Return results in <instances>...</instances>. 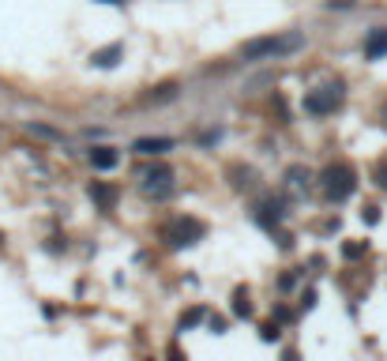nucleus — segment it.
I'll return each instance as SVG.
<instances>
[{"label": "nucleus", "instance_id": "f257e3e1", "mask_svg": "<svg viewBox=\"0 0 387 361\" xmlns=\"http://www.w3.org/2000/svg\"><path fill=\"white\" fill-rule=\"evenodd\" d=\"M301 49H305L301 34H263V38H252L241 46V61L245 64L282 61V57H293V53H301Z\"/></svg>", "mask_w": 387, "mask_h": 361}, {"label": "nucleus", "instance_id": "f03ea898", "mask_svg": "<svg viewBox=\"0 0 387 361\" xmlns=\"http://www.w3.org/2000/svg\"><path fill=\"white\" fill-rule=\"evenodd\" d=\"M319 189H324V196L331 203H342V200L353 196V189H357V173H353L350 162H335V166H327L324 173H319Z\"/></svg>", "mask_w": 387, "mask_h": 361}, {"label": "nucleus", "instance_id": "7ed1b4c3", "mask_svg": "<svg viewBox=\"0 0 387 361\" xmlns=\"http://www.w3.org/2000/svg\"><path fill=\"white\" fill-rule=\"evenodd\" d=\"M342 102H346V87L342 83H324V87H316V91L305 94V113L331 117L335 109H342Z\"/></svg>", "mask_w": 387, "mask_h": 361}, {"label": "nucleus", "instance_id": "20e7f679", "mask_svg": "<svg viewBox=\"0 0 387 361\" xmlns=\"http://www.w3.org/2000/svg\"><path fill=\"white\" fill-rule=\"evenodd\" d=\"M207 234V226L200 222V218H192V215H181V218H173V222H165L162 226V237L170 241V245H196V241H203Z\"/></svg>", "mask_w": 387, "mask_h": 361}, {"label": "nucleus", "instance_id": "39448f33", "mask_svg": "<svg viewBox=\"0 0 387 361\" xmlns=\"http://www.w3.org/2000/svg\"><path fill=\"white\" fill-rule=\"evenodd\" d=\"M139 181H143L139 189H143L147 200H165V196H173V189H177V184H173V170L162 166V162H158V166H151V170H143Z\"/></svg>", "mask_w": 387, "mask_h": 361}, {"label": "nucleus", "instance_id": "423d86ee", "mask_svg": "<svg viewBox=\"0 0 387 361\" xmlns=\"http://www.w3.org/2000/svg\"><path fill=\"white\" fill-rule=\"evenodd\" d=\"M177 144L170 136H143V139H136V144H132V151H136V155H147V158H158V155H165V151H173Z\"/></svg>", "mask_w": 387, "mask_h": 361}, {"label": "nucleus", "instance_id": "0eeeda50", "mask_svg": "<svg viewBox=\"0 0 387 361\" xmlns=\"http://www.w3.org/2000/svg\"><path fill=\"white\" fill-rule=\"evenodd\" d=\"M87 192H91V200H94L98 207H102V211H113V207H117V189H113V184H106V181H94L91 189H87Z\"/></svg>", "mask_w": 387, "mask_h": 361}, {"label": "nucleus", "instance_id": "6e6552de", "mask_svg": "<svg viewBox=\"0 0 387 361\" xmlns=\"http://www.w3.org/2000/svg\"><path fill=\"white\" fill-rule=\"evenodd\" d=\"M364 57H369V61L387 57V30H383V27L369 30V38H364Z\"/></svg>", "mask_w": 387, "mask_h": 361}, {"label": "nucleus", "instance_id": "1a4fd4ad", "mask_svg": "<svg viewBox=\"0 0 387 361\" xmlns=\"http://www.w3.org/2000/svg\"><path fill=\"white\" fill-rule=\"evenodd\" d=\"M120 57H125V46H117V42H113V46H106V49H94L91 64H94V68H113Z\"/></svg>", "mask_w": 387, "mask_h": 361}, {"label": "nucleus", "instance_id": "9d476101", "mask_svg": "<svg viewBox=\"0 0 387 361\" xmlns=\"http://www.w3.org/2000/svg\"><path fill=\"white\" fill-rule=\"evenodd\" d=\"M120 162V151L117 147H91V166L94 170H113Z\"/></svg>", "mask_w": 387, "mask_h": 361}, {"label": "nucleus", "instance_id": "9b49d317", "mask_svg": "<svg viewBox=\"0 0 387 361\" xmlns=\"http://www.w3.org/2000/svg\"><path fill=\"white\" fill-rule=\"evenodd\" d=\"M234 316H252V301H248V290L245 286L234 290Z\"/></svg>", "mask_w": 387, "mask_h": 361}, {"label": "nucleus", "instance_id": "f8f14e48", "mask_svg": "<svg viewBox=\"0 0 387 361\" xmlns=\"http://www.w3.org/2000/svg\"><path fill=\"white\" fill-rule=\"evenodd\" d=\"M286 181H290L293 189H308V173L305 170H290V173H286Z\"/></svg>", "mask_w": 387, "mask_h": 361}, {"label": "nucleus", "instance_id": "ddd939ff", "mask_svg": "<svg viewBox=\"0 0 387 361\" xmlns=\"http://www.w3.org/2000/svg\"><path fill=\"white\" fill-rule=\"evenodd\" d=\"M342 253H346V260H357V256H364V245L361 241H350V245H342Z\"/></svg>", "mask_w": 387, "mask_h": 361}, {"label": "nucleus", "instance_id": "4468645a", "mask_svg": "<svg viewBox=\"0 0 387 361\" xmlns=\"http://www.w3.org/2000/svg\"><path fill=\"white\" fill-rule=\"evenodd\" d=\"M170 98H177V87H162V94H151V102H170Z\"/></svg>", "mask_w": 387, "mask_h": 361}, {"label": "nucleus", "instance_id": "2eb2a0df", "mask_svg": "<svg viewBox=\"0 0 387 361\" xmlns=\"http://www.w3.org/2000/svg\"><path fill=\"white\" fill-rule=\"evenodd\" d=\"M203 320V309H192L188 316H181V327H192V324H200Z\"/></svg>", "mask_w": 387, "mask_h": 361}, {"label": "nucleus", "instance_id": "dca6fc26", "mask_svg": "<svg viewBox=\"0 0 387 361\" xmlns=\"http://www.w3.org/2000/svg\"><path fill=\"white\" fill-rule=\"evenodd\" d=\"M372 177H376V184H380V189H387V158L380 162V166H376V173H372Z\"/></svg>", "mask_w": 387, "mask_h": 361}, {"label": "nucleus", "instance_id": "f3484780", "mask_svg": "<svg viewBox=\"0 0 387 361\" xmlns=\"http://www.w3.org/2000/svg\"><path fill=\"white\" fill-rule=\"evenodd\" d=\"M260 335L267 338V343H271V338H279V324H263V327H260Z\"/></svg>", "mask_w": 387, "mask_h": 361}, {"label": "nucleus", "instance_id": "a211bd4d", "mask_svg": "<svg viewBox=\"0 0 387 361\" xmlns=\"http://www.w3.org/2000/svg\"><path fill=\"white\" fill-rule=\"evenodd\" d=\"M170 361H184V357H181V350H170Z\"/></svg>", "mask_w": 387, "mask_h": 361}, {"label": "nucleus", "instance_id": "6ab92c4d", "mask_svg": "<svg viewBox=\"0 0 387 361\" xmlns=\"http://www.w3.org/2000/svg\"><path fill=\"white\" fill-rule=\"evenodd\" d=\"M282 361H297V354H293V350H286V354H282Z\"/></svg>", "mask_w": 387, "mask_h": 361}, {"label": "nucleus", "instance_id": "aec40b11", "mask_svg": "<svg viewBox=\"0 0 387 361\" xmlns=\"http://www.w3.org/2000/svg\"><path fill=\"white\" fill-rule=\"evenodd\" d=\"M380 120H383V125H387V102L380 106Z\"/></svg>", "mask_w": 387, "mask_h": 361}, {"label": "nucleus", "instance_id": "412c9836", "mask_svg": "<svg viewBox=\"0 0 387 361\" xmlns=\"http://www.w3.org/2000/svg\"><path fill=\"white\" fill-rule=\"evenodd\" d=\"M102 4H125V0H102Z\"/></svg>", "mask_w": 387, "mask_h": 361}]
</instances>
